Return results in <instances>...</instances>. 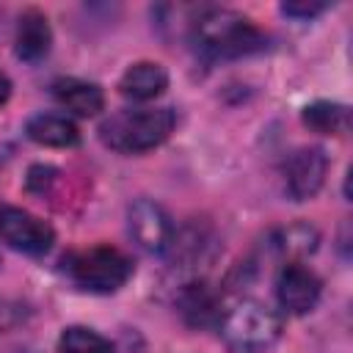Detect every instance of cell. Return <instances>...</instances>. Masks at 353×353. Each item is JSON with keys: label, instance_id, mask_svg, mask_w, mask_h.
Listing matches in <instances>:
<instances>
[{"label": "cell", "instance_id": "obj_1", "mask_svg": "<svg viewBox=\"0 0 353 353\" xmlns=\"http://www.w3.org/2000/svg\"><path fill=\"white\" fill-rule=\"evenodd\" d=\"M193 44L212 61H229L262 52L268 47V36L237 11L207 8L193 22Z\"/></svg>", "mask_w": 353, "mask_h": 353}, {"label": "cell", "instance_id": "obj_2", "mask_svg": "<svg viewBox=\"0 0 353 353\" xmlns=\"http://www.w3.org/2000/svg\"><path fill=\"white\" fill-rule=\"evenodd\" d=\"M176 124L171 108H132L108 116L99 124V138L105 146L121 154H141L160 146Z\"/></svg>", "mask_w": 353, "mask_h": 353}, {"label": "cell", "instance_id": "obj_3", "mask_svg": "<svg viewBox=\"0 0 353 353\" xmlns=\"http://www.w3.org/2000/svg\"><path fill=\"white\" fill-rule=\"evenodd\" d=\"M63 273L69 281L85 292L108 295L127 284L132 276V262L124 251L113 245H91L63 256Z\"/></svg>", "mask_w": 353, "mask_h": 353}, {"label": "cell", "instance_id": "obj_4", "mask_svg": "<svg viewBox=\"0 0 353 353\" xmlns=\"http://www.w3.org/2000/svg\"><path fill=\"white\" fill-rule=\"evenodd\" d=\"M221 336L232 353H265L281 336V320L265 303L243 301L221 320Z\"/></svg>", "mask_w": 353, "mask_h": 353}, {"label": "cell", "instance_id": "obj_5", "mask_svg": "<svg viewBox=\"0 0 353 353\" xmlns=\"http://www.w3.org/2000/svg\"><path fill=\"white\" fill-rule=\"evenodd\" d=\"M0 240L28 256H41L52 248L55 232L47 221L36 218L22 207H0Z\"/></svg>", "mask_w": 353, "mask_h": 353}, {"label": "cell", "instance_id": "obj_6", "mask_svg": "<svg viewBox=\"0 0 353 353\" xmlns=\"http://www.w3.org/2000/svg\"><path fill=\"white\" fill-rule=\"evenodd\" d=\"M127 229L135 245L146 254H168L176 234L168 212L152 199H138L127 207Z\"/></svg>", "mask_w": 353, "mask_h": 353}, {"label": "cell", "instance_id": "obj_7", "mask_svg": "<svg viewBox=\"0 0 353 353\" xmlns=\"http://www.w3.org/2000/svg\"><path fill=\"white\" fill-rule=\"evenodd\" d=\"M328 174V157L320 146H303L298 152L290 154V160L284 163V185L287 193L295 201H306L312 196H317V190L323 188Z\"/></svg>", "mask_w": 353, "mask_h": 353}, {"label": "cell", "instance_id": "obj_8", "mask_svg": "<svg viewBox=\"0 0 353 353\" xmlns=\"http://www.w3.org/2000/svg\"><path fill=\"white\" fill-rule=\"evenodd\" d=\"M320 290H323L320 279L309 268H303L298 262L284 265L279 279H276V298H279L281 309L290 312V314L312 312L317 306V301H320Z\"/></svg>", "mask_w": 353, "mask_h": 353}, {"label": "cell", "instance_id": "obj_9", "mask_svg": "<svg viewBox=\"0 0 353 353\" xmlns=\"http://www.w3.org/2000/svg\"><path fill=\"white\" fill-rule=\"evenodd\" d=\"M176 312L190 328H210L221 317V298L207 281H190L176 295Z\"/></svg>", "mask_w": 353, "mask_h": 353}, {"label": "cell", "instance_id": "obj_10", "mask_svg": "<svg viewBox=\"0 0 353 353\" xmlns=\"http://www.w3.org/2000/svg\"><path fill=\"white\" fill-rule=\"evenodd\" d=\"M50 47H52V30H50L47 17L36 8L22 11V17L17 22V39H14L17 58L25 63H39L47 58Z\"/></svg>", "mask_w": 353, "mask_h": 353}, {"label": "cell", "instance_id": "obj_11", "mask_svg": "<svg viewBox=\"0 0 353 353\" xmlns=\"http://www.w3.org/2000/svg\"><path fill=\"white\" fill-rule=\"evenodd\" d=\"M52 97L61 108H66L74 116H97L105 108V94L97 83L77 80V77H61L52 83Z\"/></svg>", "mask_w": 353, "mask_h": 353}, {"label": "cell", "instance_id": "obj_12", "mask_svg": "<svg viewBox=\"0 0 353 353\" xmlns=\"http://www.w3.org/2000/svg\"><path fill=\"white\" fill-rule=\"evenodd\" d=\"M165 88H168V72L154 61H138L127 66V72L119 80V91L127 99H138V102L154 99Z\"/></svg>", "mask_w": 353, "mask_h": 353}, {"label": "cell", "instance_id": "obj_13", "mask_svg": "<svg viewBox=\"0 0 353 353\" xmlns=\"http://www.w3.org/2000/svg\"><path fill=\"white\" fill-rule=\"evenodd\" d=\"M25 132L33 143L41 146H52V149H69L80 143V130L74 127V121H69L66 116L58 113H36L28 119Z\"/></svg>", "mask_w": 353, "mask_h": 353}, {"label": "cell", "instance_id": "obj_14", "mask_svg": "<svg viewBox=\"0 0 353 353\" xmlns=\"http://www.w3.org/2000/svg\"><path fill=\"white\" fill-rule=\"evenodd\" d=\"M303 124L320 135H339L350 124V110L339 102L320 99V102H312L303 108Z\"/></svg>", "mask_w": 353, "mask_h": 353}, {"label": "cell", "instance_id": "obj_15", "mask_svg": "<svg viewBox=\"0 0 353 353\" xmlns=\"http://www.w3.org/2000/svg\"><path fill=\"white\" fill-rule=\"evenodd\" d=\"M58 353H113V345L85 325H69L58 339Z\"/></svg>", "mask_w": 353, "mask_h": 353}, {"label": "cell", "instance_id": "obj_16", "mask_svg": "<svg viewBox=\"0 0 353 353\" xmlns=\"http://www.w3.org/2000/svg\"><path fill=\"white\" fill-rule=\"evenodd\" d=\"M314 245H317V232L312 229V226H303V223H298V226H290L284 234H281V240H279V248L287 254H306V251H314Z\"/></svg>", "mask_w": 353, "mask_h": 353}, {"label": "cell", "instance_id": "obj_17", "mask_svg": "<svg viewBox=\"0 0 353 353\" xmlns=\"http://www.w3.org/2000/svg\"><path fill=\"white\" fill-rule=\"evenodd\" d=\"M328 8V3L323 0H290V3H281V14L287 17H295V19H309V17H317Z\"/></svg>", "mask_w": 353, "mask_h": 353}, {"label": "cell", "instance_id": "obj_18", "mask_svg": "<svg viewBox=\"0 0 353 353\" xmlns=\"http://www.w3.org/2000/svg\"><path fill=\"white\" fill-rule=\"evenodd\" d=\"M55 176H58L55 168H50V165H33L30 174H28V190H33V193H44V190L55 182Z\"/></svg>", "mask_w": 353, "mask_h": 353}, {"label": "cell", "instance_id": "obj_19", "mask_svg": "<svg viewBox=\"0 0 353 353\" xmlns=\"http://www.w3.org/2000/svg\"><path fill=\"white\" fill-rule=\"evenodd\" d=\"M11 97V80L6 77V72H0V105Z\"/></svg>", "mask_w": 353, "mask_h": 353}, {"label": "cell", "instance_id": "obj_20", "mask_svg": "<svg viewBox=\"0 0 353 353\" xmlns=\"http://www.w3.org/2000/svg\"><path fill=\"white\" fill-rule=\"evenodd\" d=\"M8 325H11V309H8V303L0 298V331L8 328Z\"/></svg>", "mask_w": 353, "mask_h": 353}]
</instances>
